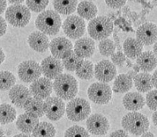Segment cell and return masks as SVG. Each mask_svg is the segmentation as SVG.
<instances>
[{"instance_id":"obj_1","label":"cell","mask_w":157,"mask_h":137,"mask_svg":"<svg viewBox=\"0 0 157 137\" xmlns=\"http://www.w3.org/2000/svg\"><path fill=\"white\" fill-rule=\"evenodd\" d=\"M52 85L57 98L64 100H71L78 93V82L69 74L59 75L55 78Z\"/></svg>"},{"instance_id":"obj_2","label":"cell","mask_w":157,"mask_h":137,"mask_svg":"<svg viewBox=\"0 0 157 137\" xmlns=\"http://www.w3.org/2000/svg\"><path fill=\"white\" fill-rule=\"evenodd\" d=\"M62 25L61 18L53 10L43 11L37 16L36 26L45 35H56Z\"/></svg>"},{"instance_id":"obj_3","label":"cell","mask_w":157,"mask_h":137,"mask_svg":"<svg viewBox=\"0 0 157 137\" xmlns=\"http://www.w3.org/2000/svg\"><path fill=\"white\" fill-rule=\"evenodd\" d=\"M122 127L125 132H129L134 135H141L147 132L149 128V121L146 116L140 113H128L122 119Z\"/></svg>"},{"instance_id":"obj_4","label":"cell","mask_w":157,"mask_h":137,"mask_svg":"<svg viewBox=\"0 0 157 137\" xmlns=\"http://www.w3.org/2000/svg\"><path fill=\"white\" fill-rule=\"evenodd\" d=\"M114 25L112 20L106 16H100L91 20L87 26V32L92 40L107 39L113 32Z\"/></svg>"},{"instance_id":"obj_5","label":"cell","mask_w":157,"mask_h":137,"mask_svg":"<svg viewBox=\"0 0 157 137\" xmlns=\"http://www.w3.org/2000/svg\"><path fill=\"white\" fill-rule=\"evenodd\" d=\"M65 113L67 118L71 121H84L91 113L90 104L85 99H73L65 106Z\"/></svg>"},{"instance_id":"obj_6","label":"cell","mask_w":157,"mask_h":137,"mask_svg":"<svg viewBox=\"0 0 157 137\" xmlns=\"http://www.w3.org/2000/svg\"><path fill=\"white\" fill-rule=\"evenodd\" d=\"M6 19L13 27H24L30 21L31 13L26 5H13L6 9Z\"/></svg>"},{"instance_id":"obj_7","label":"cell","mask_w":157,"mask_h":137,"mask_svg":"<svg viewBox=\"0 0 157 137\" xmlns=\"http://www.w3.org/2000/svg\"><path fill=\"white\" fill-rule=\"evenodd\" d=\"M88 98L98 105H106L112 98V90L105 83H94L87 90Z\"/></svg>"},{"instance_id":"obj_8","label":"cell","mask_w":157,"mask_h":137,"mask_svg":"<svg viewBox=\"0 0 157 137\" xmlns=\"http://www.w3.org/2000/svg\"><path fill=\"white\" fill-rule=\"evenodd\" d=\"M63 30L71 39H78L86 32V22L77 15H71L63 23Z\"/></svg>"},{"instance_id":"obj_9","label":"cell","mask_w":157,"mask_h":137,"mask_svg":"<svg viewBox=\"0 0 157 137\" xmlns=\"http://www.w3.org/2000/svg\"><path fill=\"white\" fill-rule=\"evenodd\" d=\"M18 75L23 82L33 83L39 79L42 75L41 66L32 60L24 61L18 67Z\"/></svg>"},{"instance_id":"obj_10","label":"cell","mask_w":157,"mask_h":137,"mask_svg":"<svg viewBox=\"0 0 157 137\" xmlns=\"http://www.w3.org/2000/svg\"><path fill=\"white\" fill-rule=\"evenodd\" d=\"M65 113V104L57 97H49L44 102V114L50 121H59Z\"/></svg>"},{"instance_id":"obj_11","label":"cell","mask_w":157,"mask_h":137,"mask_svg":"<svg viewBox=\"0 0 157 137\" xmlns=\"http://www.w3.org/2000/svg\"><path fill=\"white\" fill-rule=\"evenodd\" d=\"M50 49L52 56L56 59H64L73 52V45L70 40L64 37H57L51 41Z\"/></svg>"},{"instance_id":"obj_12","label":"cell","mask_w":157,"mask_h":137,"mask_svg":"<svg viewBox=\"0 0 157 137\" xmlns=\"http://www.w3.org/2000/svg\"><path fill=\"white\" fill-rule=\"evenodd\" d=\"M86 128L92 135H104L109 129V122L104 115L94 114L86 120Z\"/></svg>"},{"instance_id":"obj_13","label":"cell","mask_w":157,"mask_h":137,"mask_svg":"<svg viewBox=\"0 0 157 137\" xmlns=\"http://www.w3.org/2000/svg\"><path fill=\"white\" fill-rule=\"evenodd\" d=\"M94 74L101 83L111 82L117 76V69L110 61L102 60L94 68Z\"/></svg>"},{"instance_id":"obj_14","label":"cell","mask_w":157,"mask_h":137,"mask_svg":"<svg viewBox=\"0 0 157 137\" xmlns=\"http://www.w3.org/2000/svg\"><path fill=\"white\" fill-rule=\"evenodd\" d=\"M137 41L142 45H151L156 42L157 27L156 24L146 22L140 27H139L136 31Z\"/></svg>"},{"instance_id":"obj_15","label":"cell","mask_w":157,"mask_h":137,"mask_svg":"<svg viewBox=\"0 0 157 137\" xmlns=\"http://www.w3.org/2000/svg\"><path fill=\"white\" fill-rule=\"evenodd\" d=\"M40 66L44 77L50 80L55 79L61 75L64 69L62 62L53 56H48L43 59Z\"/></svg>"},{"instance_id":"obj_16","label":"cell","mask_w":157,"mask_h":137,"mask_svg":"<svg viewBox=\"0 0 157 137\" xmlns=\"http://www.w3.org/2000/svg\"><path fill=\"white\" fill-rule=\"evenodd\" d=\"M53 90L52 82L46 78H42L33 82L29 88L30 93L34 98L39 99H46L50 96Z\"/></svg>"},{"instance_id":"obj_17","label":"cell","mask_w":157,"mask_h":137,"mask_svg":"<svg viewBox=\"0 0 157 137\" xmlns=\"http://www.w3.org/2000/svg\"><path fill=\"white\" fill-rule=\"evenodd\" d=\"M9 98L13 105L23 107L25 103L31 98V93L26 86L21 85H16L10 89Z\"/></svg>"},{"instance_id":"obj_18","label":"cell","mask_w":157,"mask_h":137,"mask_svg":"<svg viewBox=\"0 0 157 137\" xmlns=\"http://www.w3.org/2000/svg\"><path fill=\"white\" fill-rule=\"evenodd\" d=\"M95 51V43L91 38H80L74 44L73 53L81 58L91 57Z\"/></svg>"},{"instance_id":"obj_19","label":"cell","mask_w":157,"mask_h":137,"mask_svg":"<svg viewBox=\"0 0 157 137\" xmlns=\"http://www.w3.org/2000/svg\"><path fill=\"white\" fill-rule=\"evenodd\" d=\"M28 42L31 49L36 52L43 53L49 49L50 41L49 38L40 31H36L30 34L28 39Z\"/></svg>"},{"instance_id":"obj_20","label":"cell","mask_w":157,"mask_h":137,"mask_svg":"<svg viewBox=\"0 0 157 137\" xmlns=\"http://www.w3.org/2000/svg\"><path fill=\"white\" fill-rule=\"evenodd\" d=\"M39 123V119L30 114L25 113L18 117L16 126L18 129L21 131L23 134H30L33 132Z\"/></svg>"},{"instance_id":"obj_21","label":"cell","mask_w":157,"mask_h":137,"mask_svg":"<svg viewBox=\"0 0 157 137\" xmlns=\"http://www.w3.org/2000/svg\"><path fill=\"white\" fill-rule=\"evenodd\" d=\"M123 105L129 111L136 112L145 106V99L139 92H128L123 98Z\"/></svg>"},{"instance_id":"obj_22","label":"cell","mask_w":157,"mask_h":137,"mask_svg":"<svg viewBox=\"0 0 157 137\" xmlns=\"http://www.w3.org/2000/svg\"><path fill=\"white\" fill-rule=\"evenodd\" d=\"M136 62L140 70L146 73L153 71L156 68V56H155L154 53L150 51L142 52L136 59Z\"/></svg>"},{"instance_id":"obj_23","label":"cell","mask_w":157,"mask_h":137,"mask_svg":"<svg viewBox=\"0 0 157 137\" xmlns=\"http://www.w3.org/2000/svg\"><path fill=\"white\" fill-rule=\"evenodd\" d=\"M124 54L130 59H137L138 56L142 53L143 45L136 39L127 38L123 44Z\"/></svg>"},{"instance_id":"obj_24","label":"cell","mask_w":157,"mask_h":137,"mask_svg":"<svg viewBox=\"0 0 157 137\" xmlns=\"http://www.w3.org/2000/svg\"><path fill=\"white\" fill-rule=\"evenodd\" d=\"M77 12L81 19L91 20L97 14V7L91 1H81L78 5Z\"/></svg>"},{"instance_id":"obj_25","label":"cell","mask_w":157,"mask_h":137,"mask_svg":"<svg viewBox=\"0 0 157 137\" xmlns=\"http://www.w3.org/2000/svg\"><path fill=\"white\" fill-rule=\"evenodd\" d=\"M23 108L26 113L36 116L37 118L44 115V102L42 99L36 98H30L23 106Z\"/></svg>"},{"instance_id":"obj_26","label":"cell","mask_w":157,"mask_h":137,"mask_svg":"<svg viewBox=\"0 0 157 137\" xmlns=\"http://www.w3.org/2000/svg\"><path fill=\"white\" fill-rule=\"evenodd\" d=\"M134 85L140 92H148L154 88L149 73H140L134 77Z\"/></svg>"},{"instance_id":"obj_27","label":"cell","mask_w":157,"mask_h":137,"mask_svg":"<svg viewBox=\"0 0 157 137\" xmlns=\"http://www.w3.org/2000/svg\"><path fill=\"white\" fill-rule=\"evenodd\" d=\"M132 87V79L127 74H120L114 80L113 92L124 93L130 91Z\"/></svg>"},{"instance_id":"obj_28","label":"cell","mask_w":157,"mask_h":137,"mask_svg":"<svg viewBox=\"0 0 157 137\" xmlns=\"http://www.w3.org/2000/svg\"><path fill=\"white\" fill-rule=\"evenodd\" d=\"M78 2L75 0L71 1H63V0H55L53 1V6L55 8V12L57 13L64 15H70L73 13L77 9Z\"/></svg>"},{"instance_id":"obj_29","label":"cell","mask_w":157,"mask_h":137,"mask_svg":"<svg viewBox=\"0 0 157 137\" xmlns=\"http://www.w3.org/2000/svg\"><path fill=\"white\" fill-rule=\"evenodd\" d=\"M33 137H55L56 128L49 122L38 123V125L33 130Z\"/></svg>"},{"instance_id":"obj_30","label":"cell","mask_w":157,"mask_h":137,"mask_svg":"<svg viewBox=\"0 0 157 137\" xmlns=\"http://www.w3.org/2000/svg\"><path fill=\"white\" fill-rule=\"evenodd\" d=\"M17 112L14 107L9 104L0 105V124L6 125L14 121Z\"/></svg>"},{"instance_id":"obj_31","label":"cell","mask_w":157,"mask_h":137,"mask_svg":"<svg viewBox=\"0 0 157 137\" xmlns=\"http://www.w3.org/2000/svg\"><path fill=\"white\" fill-rule=\"evenodd\" d=\"M83 62H84L83 58L79 57L76 54H74L72 52L68 57L63 59L62 64H63V66L67 70H69V71H76L78 68L81 66Z\"/></svg>"},{"instance_id":"obj_32","label":"cell","mask_w":157,"mask_h":137,"mask_svg":"<svg viewBox=\"0 0 157 137\" xmlns=\"http://www.w3.org/2000/svg\"><path fill=\"white\" fill-rule=\"evenodd\" d=\"M75 73L81 79H92V78L94 77V64L92 63V62H90L88 60L84 61L81 66L76 70Z\"/></svg>"},{"instance_id":"obj_33","label":"cell","mask_w":157,"mask_h":137,"mask_svg":"<svg viewBox=\"0 0 157 137\" xmlns=\"http://www.w3.org/2000/svg\"><path fill=\"white\" fill-rule=\"evenodd\" d=\"M16 78L13 73L0 71V91H7L15 85Z\"/></svg>"},{"instance_id":"obj_34","label":"cell","mask_w":157,"mask_h":137,"mask_svg":"<svg viewBox=\"0 0 157 137\" xmlns=\"http://www.w3.org/2000/svg\"><path fill=\"white\" fill-rule=\"evenodd\" d=\"M99 50L103 56H111L116 50V45L114 41L109 39L101 40L99 43Z\"/></svg>"},{"instance_id":"obj_35","label":"cell","mask_w":157,"mask_h":137,"mask_svg":"<svg viewBox=\"0 0 157 137\" xmlns=\"http://www.w3.org/2000/svg\"><path fill=\"white\" fill-rule=\"evenodd\" d=\"M26 5L27 7L29 8V10L33 11L35 13H42L45 8L47 7V5H49V1L48 0H27L26 1Z\"/></svg>"},{"instance_id":"obj_36","label":"cell","mask_w":157,"mask_h":137,"mask_svg":"<svg viewBox=\"0 0 157 137\" xmlns=\"http://www.w3.org/2000/svg\"><path fill=\"white\" fill-rule=\"evenodd\" d=\"M64 137H90L88 132L80 126H72L65 131Z\"/></svg>"},{"instance_id":"obj_37","label":"cell","mask_w":157,"mask_h":137,"mask_svg":"<svg viewBox=\"0 0 157 137\" xmlns=\"http://www.w3.org/2000/svg\"><path fill=\"white\" fill-rule=\"evenodd\" d=\"M156 95L157 91L156 89H155V90L150 91L147 94V97H146V102H147V106L155 112H156L157 109Z\"/></svg>"},{"instance_id":"obj_38","label":"cell","mask_w":157,"mask_h":137,"mask_svg":"<svg viewBox=\"0 0 157 137\" xmlns=\"http://www.w3.org/2000/svg\"><path fill=\"white\" fill-rule=\"evenodd\" d=\"M111 59L115 64L118 65V66H123L124 63H125L126 56H124V54L122 51H118L111 56Z\"/></svg>"},{"instance_id":"obj_39","label":"cell","mask_w":157,"mask_h":137,"mask_svg":"<svg viewBox=\"0 0 157 137\" xmlns=\"http://www.w3.org/2000/svg\"><path fill=\"white\" fill-rule=\"evenodd\" d=\"M106 5L108 6L111 8H115V9H119L122 6H124L126 4V1L124 0H107L105 1Z\"/></svg>"},{"instance_id":"obj_40","label":"cell","mask_w":157,"mask_h":137,"mask_svg":"<svg viewBox=\"0 0 157 137\" xmlns=\"http://www.w3.org/2000/svg\"><path fill=\"white\" fill-rule=\"evenodd\" d=\"M7 29V24L4 18L0 16V37H2L6 33Z\"/></svg>"},{"instance_id":"obj_41","label":"cell","mask_w":157,"mask_h":137,"mask_svg":"<svg viewBox=\"0 0 157 137\" xmlns=\"http://www.w3.org/2000/svg\"><path fill=\"white\" fill-rule=\"evenodd\" d=\"M109 137H130L129 135L124 131V130H117L114 131L113 133H111V135H109Z\"/></svg>"},{"instance_id":"obj_42","label":"cell","mask_w":157,"mask_h":137,"mask_svg":"<svg viewBox=\"0 0 157 137\" xmlns=\"http://www.w3.org/2000/svg\"><path fill=\"white\" fill-rule=\"evenodd\" d=\"M127 16H128L132 20H133V21H137L138 19L140 18V16L137 14L135 12H130L128 14H127Z\"/></svg>"},{"instance_id":"obj_43","label":"cell","mask_w":157,"mask_h":137,"mask_svg":"<svg viewBox=\"0 0 157 137\" xmlns=\"http://www.w3.org/2000/svg\"><path fill=\"white\" fill-rule=\"evenodd\" d=\"M6 5H7L6 1L0 0V15L2 14V13L6 11Z\"/></svg>"},{"instance_id":"obj_44","label":"cell","mask_w":157,"mask_h":137,"mask_svg":"<svg viewBox=\"0 0 157 137\" xmlns=\"http://www.w3.org/2000/svg\"><path fill=\"white\" fill-rule=\"evenodd\" d=\"M156 78H157V71L156 70H155L154 74L151 76V82H152V85H153V86L155 87V88H156Z\"/></svg>"},{"instance_id":"obj_45","label":"cell","mask_w":157,"mask_h":137,"mask_svg":"<svg viewBox=\"0 0 157 137\" xmlns=\"http://www.w3.org/2000/svg\"><path fill=\"white\" fill-rule=\"evenodd\" d=\"M122 12H123V18H124V19L126 18V17H127V14L130 13V7H129L128 5L124 6V8L122 9Z\"/></svg>"},{"instance_id":"obj_46","label":"cell","mask_w":157,"mask_h":137,"mask_svg":"<svg viewBox=\"0 0 157 137\" xmlns=\"http://www.w3.org/2000/svg\"><path fill=\"white\" fill-rule=\"evenodd\" d=\"M5 58H6V55H5V53H4L3 49L0 48V64L5 61Z\"/></svg>"},{"instance_id":"obj_47","label":"cell","mask_w":157,"mask_h":137,"mask_svg":"<svg viewBox=\"0 0 157 137\" xmlns=\"http://www.w3.org/2000/svg\"><path fill=\"white\" fill-rule=\"evenodd\" d=\"M140 137H155V135H154L153 133H151V132H146V133L142 134Z\"/></svg>"},{"instance_id":"obj_48","label":"cell","mask_w":157,"mask_h":137,"mask_svg":"<svg viewBox=\"0 0 157 137\" xmlns=\"http://www.w3.org/2000/svg\"><path fill=\"white\" fill-rule=\"evenodd\" d=\"M156 112H155V113L153 114V115H152V121H153V123H154V125H155V127H156Z\"/></svg>"},{"instance_id":"obj_49","label":"cell","mask_w":157,"mask_h":137,"mask_svg":"<svg viewBox=\"0 0 157 137\" xmlns=\"http://www.w3.org/2000/svg\"><path fill=\"white\" fill-rule=\"evenodd\" d=\"M22 0H18V1H9V3L13 5H22Z\"/></svg>"},{"instance_id":"obj_50","label":"cell","mask_w":157,"mask_h":137,"mask_svg":"<svg viewBox=\"0 0 157 137\" xmlns=\"http://www.w3.org/2000/svg\"><path fill=\"white\" fill-rule=\"evenodd\" d=\"M13 137H33L30 134H19V135H16Z\"/></svg>"},{"instance_id":"obj_51","label":"cell","mask_w":157,"mask_h":137,"mask_svg":"<svg viewBox=\"0 0 157 137\" xmlns=\"http://www.w3.org/2000/svg\"><path fill=\"white\" fill-rule=\"evenodd\" d=\"M127 75H128L129 77L132 79V78H134V77L137 75V73H136L135 71H133V70H130Z\"/></svg>"},{"instance_id":"obj_52","label":"cell","mask_w":157,"mask_h":137,"mask_svg":"<svg viewBox=\"0 0 157 137\" xmlns=\"http://www.w3.org/2000/svg\"><path fill=\"white\" fill-rule=\"evenodd\" d=\"M149 13V11H148L147 9H144V10L141 11V13H140L139 16H140V17H145V15L147 14V13Z\"/></svg>"},{"instance_id":"obj_53","label":"cell","mask_w":157,"mask_h":137,"mask_svg":"<svg viewBox=\"0 0 157 137\" xmlns=\"http://www.w3.org/2000/svg\"><path fill=\"white\" fill-rule=\"evenodd\" d=\"M132 67H133V71H135L136 73L137 72H139L140 70V68H139V66L137 64H134V65H132Z\"/></svg>"},{"instance_id":"obj_54","label":"cell","mask_w":157,"mask_h":137,"mask_svg":"<svg viewBox=\"0 0 157 137\" xmlns=\"http://www.w3.org/2000/svg\"><path fill=\"white\" fill-rule=\"evenodd\" d=\"M125 62H126V64H127V67H129V68H131V67H132V63H131V61H130V60H127V59H126V60H125Z\"/></svg>"},{"instance_id":"obj_55","label":"cell","mask_w":157,"mask_h":137,"mask_svg":"<svg viewBox=\"0 0 157 137\" xmlns=\"http://www.w3.org/2000/svg\"><path fill=\"white\" fill-rule=\"evenodd\" d=\"M0 137H6V135H5V132L3 130L0 128Z\"/></svg>"},{"instance_id":"obj_56","label":"cell","mask_w":157,"mask_h":137,"mask_svg":"<svg viewBox=\"0 0 157 137\" xmlns=\"http://www.w3.org/2000/svg\"><path fill=\"white\" fill-rule=\"evenodd\" d=\"M156 53H157V51H156V42L155 43V46H154V55L155 56H156Z\"/></svg>"},{"instance_id":"obj_57","label":"cell","mask_w":157,"mask_h":137,"mask_svg":"<svg viewBox=\"0 0 157 137\" xmlns=\"http://www.w3.org/2000/svg\"><path fill=\"white\" fill-rule=\"evenodd\" d=\"M117 16H120V15H121V11H117Z\"/></svg>"}]
</instances>
